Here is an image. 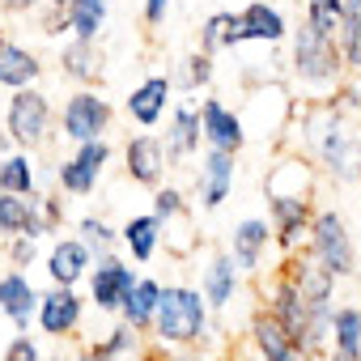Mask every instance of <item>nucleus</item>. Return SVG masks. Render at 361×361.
I'll return each instance as SVG.
<instances>
[{
    "label": "nucleus",
    "instance_id": "f8f14e48",
    "mask_svg": "<svg viewBox=\"0 0 361 361\" xmlns=\"http://www.w3.org/2000/svg\"><path fill=\"white\" fill-rule=\"evenodd\" d=\"M13 234H30V238H43V234H56L51 221H47V209H43V196H13V192H0V243L13 238Z\"/></svg>",
    "mask_w": 361,
    "mask_h": 361
},
{
    "label": "nucleus",
    "instance_id": "9b49d317",
    "mask_svg": "<svg viewBox=\"0 0 361 361\" xmlns=\"http://www.w3.org/2000/svg\"><path fill=\"white\" fill-rule=\"evenodd\" d=\"M234 183H238V157L234 153H221V149H209L196 166V192H200V209L217 213L230 196H234Z\"/></svg>",
    "mask_w": 361,
    "mask_h": 361
},
{
    "label": "nucleus",
    "instance_id": "4be33fe9",
    "mask_svg": "<svg viewBox=\"0 0 361 361\" xmlns=\"http://www.w3.org/2000/svg\"><path fill=\"white\" fill-rule=\"evenodd\" d=\"M327 361H361V306H336L331 310Z\"/></svg>",
    "mask_w": 361,
    "mask_h": 361
},
{
    "label": "nucleus",
    "instance_id": "473e14b6",
    "mask_svg": "<svg viewBox=\"0 0 361 361\" xmlns=\"http://www.w3.org/2000/svg\"><path fill=\"white\" fill-rule=\"evenodd\" d=\"M340 18H344V0H306V26L319 30L323 39L340 35Z\"/></svg>",
    "mask_w": 361,
    "mask_h": 361
},
{
    "label": "nucleus",
    "instance_id": "aec40b11",
    "mask_svg": "<svg viewBox=\"0 0 361 361\" xmlns=\"http://www.w3.org/2000/svg\"><path fill=\"white\" fill-rule=\"evenodd\" d=\"M102 64H106V56H102L98 39H77V35H73V39L60 47V73H64L68 81H77V85L102 81Z\"/></svg>",
    "mask_w": 361,
    "mask_h": 361
},
{
    "label": "nucleus",
    "instance_id": "412c9836",
    "mask_svg": "<svg viewBox=\"0 0 361 361\" xmlns=\"http://www.w3.org/2000/svg\"><path fill=\"white\" fill-rule=\"evenodd\" d=\"M90 264H94V255L85 251L81 238H56L51 251H47V276H51V285H81L85 272H90Z\"/></svg>",
    "mask_w": 361,
    "mask_h": 361
},
{
    "label": "nucleus",
    "instance_id": "72a5a7b5",
    "mask_svg": "<svg viewBox=\"0 0 361 361\" xmlns=\"http://www.w3.org/2000/svg\"><path fill=\"white\" fill-rule=\"evenodd\" d=\"M217 56H204V51H192L188 60H183V73L178 77H170L174 85H183V90H200V85H213V77H217V64H213Z\"/></svg>",
    "mask_w": 361,
    "mask_h": 361
},
{
    "label": "nucleus",
    "instance_id": "b1692460",
    "mask_svg": "<svg viewBox=\"0 0 361 361\" xmlns=\"http://www.w3.org/2000/svg\"><path fill=\"white\" fill-rule=\"evenodd\" d=\"M157 298H161V281H153V276H136V285L123 293V302H119L115 314H119L128 327H136L140 336H149L153 314H157Z\"/></svg>",
    "mask_w": 361,
    "mask_h": 361
},
{
    "label": "nucleus",
    "instance_id": "4468645a",
    "mask_svg": "<svg viewBox=\"0 0 361 361\" xmlns=\"http://www.w3.org/2000/svg\"><path fill=\"white\" fill-rule=\"evenodd\" d=\"M170 102H174V81H170V77H161V73H153V77H145V81L128 94L123 111H128V119H132V123L153 128V123H161V119H166V106H170Z\"/></svg>",
    "mask_w": 361,
    "mask_h": 361
},
{
    "label": "nucleus",
    "instance_id": "393cba45",
    "mask_svg": "<svg viewBox=\"0 0 361 361\" xmlns=\"http://www.w3.org/2000/svg\"><path fill=\"white\" fill-rule=\"evenodd\" d=\"M39 77H43V60L30 47H22V43L0 35V85L22 90V85H35Z\"/></svg>",
    "mask_w": 361,
    "mask_h": 361
},
{
    "label": "nucleus",
    "instance_id": "58836bf2",
    "mask_svg": "<svg viewBox=\"0 0 361 361\" xmlns=\"http://www.w3.org/2000/svg\"><path fill=\"white\" fill-rule=\"evenodd\" d=\"M35 243H39V238H30V234H13V238H5V255H9V264H13V268H30L35 255H39Z\"/></svg>",
    "mask_w": 361,
    "mask_h": 361
},
{
    "label": "nucleus",
    "instance_id": "49530a36",
    "mask_svg": "<svg viewBox=\"0 0 361 361\" xmlns=\"http://www.w3.org/2000/svg\"><path fill=\"white\" fill-rule=\"evenodd\" d=\"M243 361H259V357H243Z\"/></svg>",
    "mask_w": 361,
    "mask_h": 361
},
{
    "label": "nucleus",
    "instance_id": "a19ab883",
    "mask_svg": "<svg viewBox=\"0 0 361 361\" xmlns=\"http://www.w3.org/2000/svg\"><path fill=\"white\" fill-rule=\"evenodd\" d=\"M39 5L43 0H0V13H18L22 18V13H35Z\"/></svg>",
    "mask_w": 361,
    "mask_h": 361
},
{
    "label": "nucleus",
    "instance_id": "a211bd4d",
    "mask_svg": "<svg viewBox=\"0 0 361 361\" xmlns=\"http://www.w3.org/2000/svg\"><path fill=\"white\" fill-rule=\"evenodd\" d=\"M268 247H272V226L264 217H247L230 234V259L238 264V272H259Z\"/></svg>",
    "mask_w": 361,
    "mask_h": 361
},
{
    "label": "nucleus",
    "instance_id": "39448f33",
    "mask_svg": "<svg viewBox=\"0 0 361 361\" xmlns=\"http://www.w3.org/2000/svg\"><path fill=\"white\" fill-rule=\"evenodd\" d=\"M51 123H56V106L51 98L39 90V85H22L9 94V106H5V132L18 149H43L51 140Z\"/></svg>",
    "mask_w": 361,
    "mask_h": 361
},
{
    "label": "nucleus",
    "instance_id": "7ed1b4c3",
    "mask_svg": "<svg viewBox=\"0 0 361 361\" xmlns=\"http://www.w3.org/2000/svg\"><path fill=\"white\" fill-rule=\"evenodd\" d=\"M314 217V192H310V161L293 178V188H285L276 174H268V226H272V247L281 255L298 251L310 234Z\"/></svg>",
    "mask_w": 361,
    "mask_h": 361
},
{
    "label": "nucleus",
    "instance_id": "ddd939ff",
    "mask_svg": "<svg viewBox=\"0 0 361 361\" xmlns=\"http://www.w3.org/2000/svg\"><path fill=\"white\" fill-rule=\"evenodd\" d=\"M123 170H128V178L136 188H157L161 178H166V153H161V136H149V132H140V136H132L128 145H123Z\"/></svg>",
    "mask_w": 361,
    "mask_h": 361
},
{
    "label": "nucleus",
    "instance_id": "bb28decb",
    "mask_svg": "<svg viewBox=\"0 0 361 361\" xmlns=\"http://www.w3.org/2000/svg\"><path fill=\"white\" fill-rule=\"evenodd\" d=\"M64 30L77 39H98L106 18H111V0H64Z\"/></svg>",
    "mask_w": 361,
    "mask_h": 361
},
{
    "label": "nucleus",
    "instance_id": "5701e85b",
    "mask_svg": "<svg viewBox=\"0 0 361 361\" xmlns=\"http://www.w3.org/2000/svg\"><path fill=\"white\" fill-rule=\"evenodd\" d=\"M238 285H243L238 264L230 259V251H217V255L209 259V268H204V281H200V293H204L209 310H226V306L234 302Z\"/></svg>",
    "mask_w": 361,
    "mask_h": 361
},
{
    "label": "nucleus",
    "instance_id": "c03bdc74",
    "mask_svg": "<svg viewBox=\"0 0 361 361\" xmlns=\"http://www.w3.org/2000/svg\"><path fill=\"white\" fill-rule=\"evenodd\" d=\"M157 361H192V357H170V348H166V357H157Z\"/></svg>",
    "mask_w": 361,
    "mask_h": 361
},
{
    "label": "nucleus",
    "instance_id": "a878e982",
    "mask_svg": "<svg viewBox=\"0 0 361 361\" xmlns=\"http://www.w3.org/2000/svg\"><path fill=\"white\" fill-rule=\"evenodd\" d=\"M161 221L153 217V213H136V217H128L123 221V230H119V243L128 247V255L136 259V264H149L153 255H157V247H161Z\"/></svg>",
    "mask_w": 361,
    "mask_h": 361
},
{
    "label": "nucleus",
    "instance_id": "7c9ffc66",
    "mask_svg": "<svg viewBox=\"0 0 361 361\" xmlns=\"http://www.w3.org/2000/svg\"><path fill=\"white\" fill-rule=\"evenodd\" d=\"M77 234H81V243H85V251H90L94 259L115 255V247H119V230H115L111 221H102V217H81Z\"/></svg>",
    "mask_w": 361,
    "mask_h": 361
},
{
    "label": "nucleus",
    "instance_id": "79ce46f5",
    "mask_svg": "<svg viewBox=\"0 0 361 361\" xmlns=\"http://www.w3.org/2000/svg\"><path fill=\"white\" fill-rule=\"evenodd\" d=\"M77 361H106V357H102V353H98V348H94V344H90V348H85V353H81V357H77Z\"/></svg>",
    "mask_w": 361,
    "mask_h": 361
},
{
    "label": "nucleus",
    "instance_id": "c85d7f7f",
    "mask_svg": "<svg viewBox=\"0 0 361 361\" xmlns=\"http://www.w3.org/2000/svg\"><path fill=\"white\" fill-rule=\"evenodd\" d=\"M344 73L361 77V0H344V18H340V35H336Z\"/></svg>",
    "mask_w": 361,
    "mask_h": 361
},
{
    "label": "nucleus",
    "instance_id": "f257e3e1",
    "mask_svg": "<svg viewBox=\"0 0 361 361\" xmlns=\"http://www.w3.org/2000/svg\"><path fill=\"white\" fill-rule=\"evenodd\" d=\"M306 149L336 183H361V136L348 128V115L327 98L306 115Z\"/></svg>",
    "mask_w": 361,
    "mask_h": 361
},
{
    "label": "nucleus",
    "instance_id": "0eeeda50",
    "mask_svg": "<svg viewBox=\"0 0 361 361\" xmlns=\"http://www.w3.org/2000/svg\"><path fill=\"white\" fill-rule=\"evenodd\" d=\"M111 123H115V106H111L98 90H90V85H81L77 94H68V102H64V111H60V132H64L73 145H77V140L106 136Z\"/></svg>",
    "mask_w": 361,
    "mask_h": 361
},
{
    "label": "nucleus",
    "instance_id": "2eb2a0df",
    "mask_svg": "<svg viewBox=\"0 0 361 361\" xmlns=\"http://www.w3.org/2000/svg\"><path fill=\"white\" fill-rule=\"evenodd\" d=\"M35 310H39V289L30 285V276L22 268L0 272V314H5L18 331H30Z\"/></svg>",
    "mask_w": 361,
    "mask_h": 361
},
{
    "label": "nucleus",
    "instance_id": "6ab92c4d",
    "mask_svg": "<svg viewBox=\"0 0 361 361\" xmlns=\"http://www.w3.org/2000/svg\"><path fill=\"white\" fill-rule=\"evenodd\" d=\"M251 348H255L259 361H310V357L285 336V327H281L268 310H259V314L251 319Z\"/></svg>",
    "mask_w": 361,
    "mask_h": 361
},
{
    "label": "nucleus",
    "instance_id": "6e6552de",
    "mask_svg": "<svg viewBox=\"0 0 361 361\" xmlns=\"http://www.w3.org/2000/svg\"><path fill=\"white\" fill-rule=\"evenodd\" d=\"M81 319H85V302H81L77 285H51V289L39 293L35 323H39L43 336H51V340H68V336H77Z\"/></svg>",
    "mask_w": 361,
    "mask_h": 361
},
{
    "label": "nucleus",
    "instance_id": "c756f323",
    "mask_svg": "<svg viewBox=\"0 0 361 361\" xmlns=\"http://www.w3.org/2000/svg\"><path fill=\"white\" fill-rule=\"evenodd\" d=\"M234 47H243V39H238V13H213V18L200 22V47L196 51L221 56V51H234Z\"/></svg>",
    "mask_w": 361,
    "mask_h": 361
},
{
    "label": "nucleus",
    "instance_id": "f03ea898",
    "mask_svg": "<svg viewBox=\"0 0 361 361\" xmlns=\"http://www.w3.org/2000/svg\"><path fill=\"white\" fill-rule=\"evenodd\" d=\"M149 336L157 348H196L209 336V302L192 285H161Z\"/></svg>",
    "mask_w": 361,
    "mask_h": 361
},
{
    "label": "nucleus",
    "instance_id": "2f4dec72",
    "mask_svg": "<svg viewBox=\"0 0 361 361\" xmlns=\"http://www.w3.org/2000/svg\"><path fill=\"white\" fill-rule=\"evenodd\" d=\"M56 188H60L64 196H94L98 174L85 170L77 157H64V161H56Z\"/></svg>",
    "mask_w": 361,
    "mask_h": 361
},
{
    "label": "nucleus",
    "instance_id": "423d86ee",
    "mask_svg": "<svg viewBox=\"0 0 361 361\" xmlns=\"http://www.w3.org/2000/svg\"><path fill=\"white\" fill-rule=\"evenodd\" d=\"M306 247H310V255H314L336 281L357 276V243H353V234H348V221H344L336 209H314Z\"/></svg>",
    "mask_w": 361,
    "mask_h": 361
},
{
    "label": "nucleus",
    "instance_id": "37998d69",
    "mask_svg": "<svg viewBox=\"0 0 361 361\" xmlns=\"http://www.w3.org/2000/svg\"><path fill=\"white\" fill-rule=\"evenodd\" d=\"M5 153H9V132H5V136H0V157H5Z\"/></svg>",
    "mask_w": 361,
    "mask_h": 361
},
{
    "label": "nucleus",
    "instance_id": "c9c22d12",
    "mask_svg": "<svg viewBox=\"0 0 361 361\" xmlns=\"http://www.w3.org/2000/svg\"><path fill=\"white\" fill-rule=\"evenodd\" d=\"M153 217H157L161 226L174 221V217H188V200H183V192L170 188V183H157V188H153Z\"/></svg>",
    "mask_w": 361,
    "mask_h": 361
},
{
    "label": "nucleus",
    "instance_id": "cd10ccee",
    "mask_svg": "<svg viewBox=\"0 0 361 361\" xmlns=\"http://www.w3.org/2000/svg\"><path fill=\"white\" fill-rule=\"evenodd\" d=\"M0 192H13V196H35L39 192V170H35L30 149L0 157Z\"/></svg>",
    "mask_w": 361,
    "mask_h": 361
},
{
    "label": "nucleus",
    "instance_id": "dca6fc26",
    "mask_svg": "<svg viewBox=\"0 0 361 361\" xmlns=\"http://www.w3.org/2000/svg\"><path fill=\"white\" fill-rule=\"evenodd\" d=\"M238 39L243 43H268V47H276V43L289 39V22H285V13L272 5V0H251V5L238 13Z\"/></svg>",
    "mask_w": 361,
    "mask_h": 361
},
{
    "label": "nucleus",
    "instance_id": "4c0bfd02",
    "mask_svg": "<svg viewBox=\"0 0 361 361\" xmlns=\"http://www.w3.org/2000/svg\"><path fill=\"white\" fill-rule=\"evenodd\" d=\"M0 361H43V348L35 344V336H30V331H18V336L5 344Z\"/></svg>",
    "mask_w": 361,
    "mask_h": 361
},
{
    "label": "nucleus",
    "instance_id": "e433bc0d",
    "mask_svg": "<svg viewBox=\"0 0 361 361\" xmlns=\"http://www.w3.org/2000/svg\"><path fill=\"white\" fill-rule=\"evenodd\" d=\"M73 157H77L85 170H94V174L102 178V170L111 166V140H106V136H94V140H77Z\"/></svg>",
    "mask_w": 361,
    "mask_h": 361
},
{
    "label": "nucleus",
    "instance_id": "f3484780",
    "mask_svg": "<svg viewBox=\"0 0 361 361\" xmlns=\"http://www.w3.org/2000/svg\"><path fill=\"white\" fill-rule=\"evenodd\" d=\"M161 153H166V166H183L188 157L200 153V115H196V106H174L170 111Z\"/></svg>",
    "mask_w": 361,
    "mask_h": 361
},
{
    "label": "nucleus",
    "instance_id": "f704fd0d",
    "mask_svg": "<svg viewBox=\"0 0 361 361\" xmlns=\"http://www.w3.org/2000/svg\"><path fill=\"white\" fill-rule=\"evenodd\" d=\"M136 344H140V331L136 327H128V323H119L115 331H106V340H98L94 348L106 357V361H123L128 353H136Z\"/></svg>",
    "mask_w": 361,
    "mask_h": 361
},
{
    "label": "nucleus",
    "instance_id": "a18cd8bd",
    "mask_svg": "<svg viewBox=\"0 0 361 361\" xmlns=\"http://www.w3.org/2000/svg\"><path fill=\"white\" fill-rule=\"evenodd\" d=\"M47 5H64V0H47Z\"/></svg>",
    "mask_w": 361,
    "mask_h": 361
},
{
    "label": "nucleus",
    "instance_id": "1a4fd4ad",
    "mask_svg": "<svg viewBox=\"0 0 361 361\" xmlns=\"http://www.w3.org/2000/svg\"><path fill=\"white\" fill-rule=\"evenodd\" d=\"M196 115H200V140L209 149H221V153H234V157L247 149V123L234 106H226L221 98H204Z\"/></svg>",
    "mask_w": 361,
    "mask_h": 361
},
{
    "label": "nucleus",
    "instance_id": "9d476101",
    "mask_svg": "<svg viewBox=\"0 0 361 361\" xmlns=\"http://www.w3.org/2000/svg\"><path fill=\"white\" fill-rule=\"evenodd\" d=\"M85 285H90V302H94L102 314H115L119 302H123V293L136 285V268L123 264L119 255H102V259L90 264Z\"/></svg>",
    "mask_w": 361,
    "mask_h": 361
},
{
    "label": "nucleus",
    "instance_id": "ea45409f",
    "mask_svg": "<svg viewBox=\"0 0 361 361\" xmlns=\"http://www.w3.org/2000/svg\"><path fill=\"white\" fill-rule=\"evenodd\" d=\"M170 5H174V0H145V9H140L145 26H161L170 18Z\"/></svg>",
    "mask_w": 361,
    "mask_h": 361
},
{
    "label": "nucleus",
    "instance_id": "20e7f679",
    "mask_svg": "<svg viewBox=\"0 0 361 361\" xmlns=\"http://www.w3.org/2000/svg\"><path fill=\"white\" fill-rule=\"evenodd\" d=\"M289 68H293V77L302 81V90H314L319 98H327V94L348 77L336 39H323V35L310 30L306 22H302L298 30H289Z\"/></svg>",
    "mask_w": 361,
    "mask_h": 361
}]
</instances>
